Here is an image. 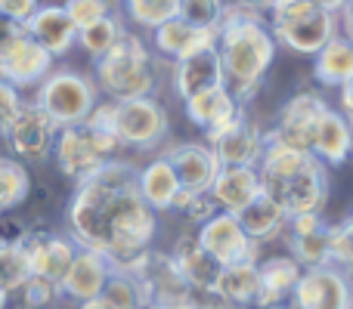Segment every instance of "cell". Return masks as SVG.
<instances>
[{"label": "cell", "mask_w": 353, "mask_h": 309, "mask_svg": "<svg viewBox=\"0 0 353 309\" xmlns=\"http://www.w3.org/2000/svg\"><path fill=\"white\" fill-rule=\"evenodd\" d=\"M6 211V201H3V195H0V213H3Z\"/></svg>", "instance_id": "cell-48"}, {"label": "cell", "mask_w": 353, "mask_h": 309, "mask_svg": "<svg viewBox=\"0 0 353 309\" xmlns=\"http://www.w3.org/2000/svg\"><path fill=\"white\" fill-rule=\"evenodd\" d=\"M332 266L353 275V217L332 226Z\"/></svg>", "instance_id": "cell-37"}, {"label": "cell", "mask_w": 353, "mask_h": 309, "mask_svg": "<svg viewBox=\"0 0 353 309\" xmlns=\"http://www.w3.org/2000/svg\"><path fill=\"white\" fill-rule=\"evenodd\" d=\"M171 260H174L176 275L186 281V288L192 294L211 297V294L217 291V279H220V273H223V266H220L214 257H208V251L201 248L195 235L176 238V244L171 251Z\"/></svg>", "instance_id": "cell-16"}, {"label": "cell", "mask_w": 353, "mask_h": 309, "mask_svg": "<svg viewBox=\"0 0 353 309\" xmlns=\"http://www.w3.org/2000/svg\"><path fill=\"white\" fill-rule=\"evenodd\" d=\"M140 192L155 213L174 211V201H176V195H180V182H176L174 167L165 158H155L152 164H146V167L140 170Z\"/></svg>", "instance_id": "cell-30"}, {"label": "cell", "mask_w": 353, "mask_h": 309, "mask_svg": "<svg viewBox=\"0 0 353 309\" xmlns=\"http://www.w3.org/2000/svg\"><path fill=\"white\" fill-rule=\"evenodd\" d=\"M19 109H22V96H19L16 87H10L6 81H0V130L6 134L12 121H16Z\"/></svg>", "instance_id": "cell-39"}, {"label": "cell", "mask_w": 353, "mask_h": 309, "mask_svg": "<svg viewBox=\"0 0 353 309\" xmlns=\"http://www.w3.org/2000/svg\"><path fill=\"white\" fill-rule=\"evenodd\" d=\"M338 28H341V37H347L353 43V3H341V12H338Z\"/></svg>", "instance_id": "cell-43"}, {"label": "cell", "mask_w": 353, "mask_h": 309, "mask_svg": "<svg viewBox=\"0 0 353 309\" xmlns=\"http://www.w3.org/2000/svg\"><path fill=\"white\" fill-rule=\"evenodd\" d=\"M341 109H344V118L353 121V78L341 87Z\"/></svg>", "instance_id": "cell-45"}, {"label": "cell", "mask_w": 353, "mask_h": 309, "mask_svg": "<svg viewBox=\"0 0 353 309\" xmlns=\"http://www.w3.org/2000/svg\"><path fill=\"white\" fill-rule=\"evenodd\" d=\"M155 211L140 192V170L128 161H105L90 180L78 182L68 204V229L84 251L128 266L155 238Z\"/></svg>", "instance_id": "cell-1"}, {"label": "cell", "mask_w": 353, "mask_h": 309, "mask_svg": "<svg viewBox=\"0 0 353 309\" xmlns=\"http://www.w3.org/2000/svg\"><path fill=\"white\" fill-rule=\"evenodd\" d=\"M310 152L319 158L323 164H344L353 152V127L350 121L335 109H325L316 121V130H313V146Z\"/></svg>", "instance_id": "cell-24"}, {"label": "cell", "mask_w": 353, "mask_h": 309, "mask_svg": "<svg viewBox=\"0 0 353 309\" xmlns=\"http://www.w3.org/2000/svg\"><path fill=\"white\" fill-rule=\"evenodd\" d=\"M31 279V266H28V257L22 254L19 244H6L0 242V291L10 294L25 288Z\"/></svg>", "instance_id": "cell-31"}, {"label": "cell", "mask_w": 353, "mask_h": 309, "mask_svg": "<svg viewBox=\"0 0 353 309\" xmlns=\"http://www.w3.org/2000/svg\"><path fill=\"white\" fill-rule=\"evenodd\" d=\"M65 12L72 16L74 28L84 31L109 16V3H103V0H72V3H65Z\"/></svg>", "instance_id": "cell-38"}, {"label": "cell", "mask_w": 353, "mask_h": 309, "mask_svg": "<svg viewBox=\"0 0 353 309\" xmlns=\"http://www.w3.org/2000/svg\"><path fill=\"white\" fill-rule=\"evenodd\" d=\"M180 3L183 0H130L128 12L137 25H146V28L159 31L161 25L180 19Z\"/></svg>", "instance_id": "cell-32"}, {"label": "cell", "mask_w": 353, "mask_h": 309, "mask_svg": "<svg viewBox=\"0 0 353 309\" xmlns=\"http://www.w3.org/2000/svg\"><path fill=\"white\" fill-rule=\"evenodd\" d=\"M53 152H56V161H59L62 173L72 176V180H78V182L90 180V176L105 164V158L99 155L97 146H93V140H90V134H87L84 124H81V127L59 130Z\"/></svg>", "instance_id": "cell-18"}, {"label": "cell", "mask_w": 353, "mask_h": 309, "mask_svg": "<svg viewBox=\"0 0 353 309\" xmlns=\"http://www.w3.org/2000/svg\"><path fill=\"white\" fill-rule=\"evenodd\" d=\"M257 176H261V192L288 220L323 213L329 201V173L313 152H294L279 142H267L257 164Z\"/></svg>", "instance_id": "cell-3"}, {"label": "cell", "mask_w": 353, "mask_h": 309, "mask_svg": "<svg viewBox=\"0 0 353 309\" xmlns=\"http://www.w3.org/2000/svg\"><path fill=\"white\" fill-rule=\"evenodd\" d=\"M174 211H180L183 217L192 220V223L205 226L208 220L217 217L220 207H217V201L211 198V192H183L180 189V195H176V201H174Z\"/></svg>", "instance_id": "cell-36"}, {"label": "cell", "mask_w": 353, "mask_h": 309, "mask_svg": "<svg viewBox=\"0 0 353 309\" xmlns=\"http://www.w3.org/2000/svg\"><path fill=\"white\" fill-rule=\"evenodd\" d=\"M121 34H124L121 22H118V19H112V16H105V19H99L97 25H90V28L78 31V41H81V47H84L90 56L103 59V56L118 43V37H121Z\"/></svg>", "instance_id": "cell-33"}, {"label": "cell", "mask_w": 353, "mask_h": 309, "mask_svg": "<svg viewBox=\"0 0 353 309\" xmlns=\"http://www.w3.org/2000/svg\"><path fill=\"white\" fill-rule=\"evenodd\" d=\"M149 309H201L199 300H195V294H189V297H174V300H161V303L149 306Z\"/></svg>", "instance_id": "cell-44"}, {"label": "cell", "mask_w": 353, "mask_h": 309, "mask_svg": "<svg viewBox=\"0 0 353 309\" xmlns=\"http://www.w3.org/2000/svg\"><path fill=\"white\" fill-rule=\"evenodd\" d=\"M34 105L59 130L81 127L97 109V87L78 72H56L41 84Z\"/></svg>", "instance_id": "cell-6"}, {"label": "cell", "mask_w": 353, "mask_h": 309, "mask_svg": "<svg viewBox=\"0 0 353 309\" xmlns=\"http://www.w3.org/2000/svg\"><path fill=\"white\" fill-rule=\"evenodd\" d=\"M236 220H239V226L245 229V235H248L251 242H257V244L270 242V238H276L282 229H288V217L263 192L257 195L245 211H239Z\"/></svg>", "instance_id": "cell-29"}, {"label": "cell", "mask_w": 353, "mask_h": 309, "mask_svg": "<svg viewBox=\"0 0 353 309\" xmlns=\"http://www.w3.org/2000/svg\"><path fill=\"white\" fill-rule=\"evenodd\" d=\"M53 68V56L41 47L37 41H31L28 34H22L19 41H12V47L0 59V81H6L10 87H31L37 81L50 78Z\"/></svg>", "instance_id": "cell-17"}, {"label": "cell", "mask_w": 353, "mask_h": 309, "mask_svg": "<svg viewBox=\"0 0 353 309\" xmlns=\"http://www.w3.org/2000/svg\"><path fill=\"white\" fill-rule=\"evenodd\" d=\"M217 56L223 65L226 93L239 105H245L257 96L263 74L273 65L276 37L257 12H248L245 6H226L217 37Z\"/></svg>", "instance_id": "cell-2"}, {"label": "cell", "mask_w": 353, "mask_h": 309, "mask_svg": "<svg viewBox=\"0 0 353 309\" xmlns=\"http://www.w3.org/2000/svg\"><path fill=\"white\" fill-rule=\"evenodd\" d=\"M56 136H59V127H56L37 105H28V103H22L16 121L6 127L10 149L16 155L28 158V161H41V158H47L50 149L56 146Z\"/></svg>", "instance_id": "cell-14"}, {"label": "cell", "mask_w": 353, "mask_h": 309, "mask_svg": "<svg viewBox=\"0 0 353 309\" xmlns=\"http://www.w3.org/2000/svg\"><path fill=\"white\" fill-rule=\"evenodd\" d=\"M34 10H37V3H31V0H0V12L10 16L12 22H19V25L28 22V19L34 16Z\"/></svg>", "instance_id": "cell-41"}, {"label": "cell", "mask_w": 353, "mask_h": 309, "mask_svg": "<svg viewBox=\"0 0 353 309\" xmlns=\"http://www.w3.org/2000/svg\"><path fill=\"white\" fill-rule=\"evenodd\" d=\"M22 294H25V303H28L31 309H41V306H47L50 300H53L56 285L41 281V279H28V285L22 288Z\"/></svg>", "instance_id": "cell-40"}, {"label": "cell", "mask_w": 353, "mask_h": 309, "mask_svg": "<svg viewBox=\"0 0 353 309\" xmlns=\"http://www.w3.org/2000/svg\"><path fill=\"white\" fill-rule=\"evenodd\" d=\"M195 238L208 251V257H214L223 269L257 263V254H261V244L245 235V229L239 226V220L232 213H217L214 220H208L205 226H199Z\"/></svg>", "instance_id": "cell-8"}, {"label": "cell", "mask_w": 353, "mask_h": 309, "mask_svg": "<svg viewBox=\"0 0 353 309\" xmlns=\"http://www.w3.org/2000/svg\"><path fill=\"white\" fill-rule=\"evenodd\" d=\"M288 248L292 260L304 273L332 266V226L323 220V213L288 220Z\"/></svg>", "instance_id": "cell-12"}, {"label": "cell", "mask_w": 353, "mask_h": 309, "mask_svg": "<svg viewBox=\"0 0 353 309\" xmlns=\"http://www.w3.org/2000/svg\"><path fill=\"white\" fill-rule=\"evenodd\" d=\"M28 189H31L28 170L19 161H12V158H0V195L6 201V211L22 204L28 198Z\"/></svg>", "instance_id": "cell-34"}, {"label": "cell", "mask_w": 353, "mask_h": 309, "mask_svg": "<svg viewBox=\"0 0 353 309\" xmlns=\"http://www.w3.org/2000/svg\"><path fill=\"white\" fill-rule=\"evenodd\" d=\"M292 309H353L350 275L335 266L307 269L294 288Z\"/></svg>", "instance_id": "cell-10"}, {"label": "cell", "mask_w": 353, "mask_h": 309, "mask_svg": "<svg viewBox=\"0 0 353 309\" xmlns=\"http://www.w3.org/2000/svg\"><path fill=\"white\" fill-rule=\"evenodd\" d=\"M329 109L316 93H298L294 99H288L285 109L279 115V124H276L270 134H263L267 142H279L285 149H294V152H310L313 146V130H316L319 115Z\"/></svg>", "instance_id": "cell-9"}, {"label": "cell", "mask_w": 353, "mask_h": 309, "mask_svg": "<svg viewBox=\"0 0 353 309\" xmlns=\"http://www.w3.org/2000/svg\"><path fill=\"white\" fill-rule=\"evenodd\" d=\"M214 297H220L230 306H257V300H261V266L257 263L226 266L217 279Z\"/></svg>", "instance_id": "cell-27"}, {"label": "cell", "mask_w": 353, "mask_h": 309, "mask_svg": "<svg viewBox=\"0 0 353 309\" xmlns=\"http://www.w3.org/2000/svg\"><path fill=\"white\" fill-rule=\"evenodd\" d=\"M313 78L323 87H344L353 78V43L347 37H332L313 62Z\"/></svg>", "instance_id": "cell-28"}, {"label": "cell", "mask_w": 353, "mask_h": 309, "mask_svg": "<svg viewBox=\"0 0 353 309\" xmlns=\"http://www.w3.org/2000/svg\"><path fill=\"white\" fill-rule=\"evenodd\" d=\"M115 130L121 146L155 149L168 136V111L152 96L134 99V103H115Z\"/></svg>", "instance_id": "cell-7"}, {"label": "cell", "mask_w": 353, "mask_h": 309, "mask_svg": "<svg viewBox=\"0 0 353 309\" xmlns=\"http://www.w3.org/2000/svg\"><path fill=\"white\" fill-rule=\"evenodd\" d=\"M217 37L220 31H201L183 19H174L155 31V47H159V53L180 62L195 53H205V50H217Z\"/></svg>", "instance_id": "cell-26"}, {"label": "cell", "mask_w": 353, "mask_h": 309, "mask_svg": "<svg viewBox=\"0 0 353 309\" xmlns=\"http://www.w3.org/2000/svg\"><path fill=\"white\" fill-rule=\"evenodd\" d=\"M257 195H261L257 167H220L217 180L211 186V198L217 201L220 213H232V217L245 211Z\"/></svg>", "instance_id": "cell-23"}, {"label": "cell", "mask_w": 353, "mask_h": 309, "mask_svg": "<svg viewBox=\"0 0 353 309\" xmlns=\"http://www.w3.org/2000/svg\"><path fill=\"white\" fill-rule=\"evenodd\" d=\"M183 105H186L189 121H192L199 130H205L208 140H214L217 134H223L239 115H245L242 105L226 93V87L208 90V93H201V96L189 99V103H183Z\"/></svg>", "instance_id": "cell-22"}, {"label": "cell", "mask_w": 353, "mask_h": 309, "mask_svg": "<svg viewBox=\"0 0 353 309\" xmlns=\"http://www.w3.org/2000/svg\"><path fill=\"white\" fill-rule=\"evenodd\" d=\"M22 34H25V25L12 22L10 16H3V12H0V59H3V53L12 47V41H19Z\"/></svg>", "instance_id": "cell-42"}, {"label": "cell", "mask_w": 353, "mask_h": 309, "mask_svg": "<svg viewBox=\"0 0 353 309\" xmlns=\"http://www.w3.org/2000/svg\"><path fill=\"white\" fill-rule=\"evenodd\" d=\"M261 266V300L257 309H276V306H288L294 297L304 269L292 260V257H270V260L257 263Z\"/></svg>", "instance_id": "cell-25"}, {"label": "cell", "mask_w": 353, "mask_h": 309, "mask_svg": "<svg viewBox=\"0 0 353 309\" xmlns=\"http://www.w3.org/2000/svg\"><path fill=\"white\" fill-rule=\"evenodd\" d=\"M226 81H223V65H220L217 50L195 53L174 65V90L183 103H189V99L201 96L208 90H217Z\"/></svg>", "instance_id": "cell-20"}, {"label": "cell", "mask_w": 353, "mask_h": 309, "mask_svg": "<svg viewBox=\"0 0 353 309\" xmlns=\"http://www.w3.org/2000/svg\"><path fill=\"white\" fill-rule=\"evenodd\" d=\"M16 244L22 248V254L28 257L31 279L50 281V285H56V288L62 285L74 254H78V248H74L68 238L50 235V232H22V238H19Z\"/></svg>", "instance_id": "cell-11"}, {"label": "cell", "mask_w": 353, "mask_h": 309, "mask_svg": "<svg viewBox=\"0 0 353 309\" xmlns=\"http://www.w3.org/2000/svg\"><path fill=\"white\" fill-rule=\"evenodd\" d=\"M270 31L276 43L304 56H316L332 37H338V12L341 3L325 0H282L270 3Z\"/></svg>", "instance_id": "cell-4"}, {"label": "cell", "mask_w": 353, "mask_h": 309, "mask_svg": "<svg viewBox=\"0 0 353 309\" xmlns=\"http://www.w3.org/2000/svg\"><path fill=\"white\" fill-rule=\"evenodd\" d=\"M97 81L112 103H134V99H149L155 87V72H152V56L143 47L137 34L124 31L118 43L97 59Z\"/></svg>", "instance_id": "cell-5"}, {"label": "cell", "mask_w": 353, "mask_h": 309, "mask_svg": "<svg viewBox=\"0 0 353 309\" xmlns=\"http://www.w3.org/2000/svg\"><path fill=\"white\" fill-rule=\"evenodd\" d=\"M3 306H6V294L0 291V309H3Z\"/></svg>", "instance_id": "cell-47"}, {"label": "cell", "mask_w": 353, "mask_h": 309, "mask_svg": "<svg viewBox=\"0 0 353 309\" xmlns=\"http://www.w3.org/2000/svg\"><path fill=\"white\" fill-rule=\"evenodd\" d=\"M25 34L41 43L50 56L68 53L72 43L78 41V28L65 12V6H37L34 16L25 22Z\"/></svg>", "instance_id": "cell-21"}, {"label": "cell", "mask_w": 353, "mask_h": 309, "mask_svg": "<svg viewBox=\"0 0 353 309\" xmlns=\"http://www.w3.org/2000/svg\"><path fill=\"white\" fill-rule=\"evenodd\" d=\"M81 309H118V306H112L109 300L97 297V300H87V303H81Z\"/></svg>", "instance_id": "cell-46"}, {"label": "cell", "mask_w": 353, "mask_h": 309, "mask_svg": "<svg viewBox=\"0 0 353 309\" xmlns=\"http://www.w3.org/2000/svg\"><path fill=\"white\" fill-rule=\"evenodd\" d=\"M226 16V3L217 0H183L180 3V19L201 31H220Z\"/></svg>", "instance_id": "cell-35"}, {"label": "cell", "mask_w": 353, "mask_h": 309, "mask_svg": "<svg viewBox=\"0 0 353 309\" xmlns=\"http://www.w3.org/2000/svg\"><path fill=\"white\" fill-rule=\"evenodd\" d=\"M109 275H112V263L105 260V257L78 248V254H74V260H72V266H68L65 279H62L59 291L65 294V297L87 303V300L103 297Z\"/></svg>", "instance_id": "cell-19"}, {"label": "cell", "mask_w": 353, "mask_h": 309, "mask_svg": "<svg viewBox=\"0 0 353 309\" xmlns=\"http://www.w3.org/2000/svg\"><path fill=\"white\" fill-rule=\"evenodd\" d=\"M214 149L220 167H257L263 158V134L248 121V115H239L223 134L208 140Z\"/></svg>", "instance_id": "cell-15"}, {"label": "cell", "mask_w": 353, "mask_h": 309, "mask_svg": "<svg viewBox=\"0 0 353 309\" xmlns=\"http://www.w3.org/2000/svg\"><path fill=\"white\" fill-rule=\"evenodd\" d=\"M165 161L174 167L183 192H211L220 173V161L208 142H176L168 149Z\"/></svg>", "instance_id": "cell-13"}]
</instances>
